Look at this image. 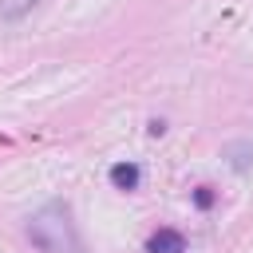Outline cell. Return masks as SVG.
I'll return each instance as SVG.
<instances>
[{
  "mask_svg": "<svg viewBox=\"0 0 253 253\" xmlns=\"http://www.w3.org/2000/svg\"><path fill=\"white\" fill-rule=\"evenodd\" d=\"M28 237H32V245H36L40 253H83L79 233H75L71 213H67L63 202L40 206V210L32 213V221H28Z\"/></svg>",
  "mask_w": 253,
  "mask_h": 253,
  "instance_id": "6da1fadb",
  "label": "cell"
},
{
  "mask_svg": "<svg viewBox=\"0 0 253 253\" xmlns=\"http://www.w3.org/2000/svg\"><path fill=\"white\" fill-rule=\"evenodd\" d=\"M146 249L150 253H186V237L178 229H158V233H150Z\"/></svg>",
  "mask_w": 253,
  "mask_h": 253,
  "instance_id": "7a4b0ae2",
  "label": "cell"
},
{
  "mask_svg": "<svg viewBox=\"0 0 253 253\" xmlns=\"http://www.w3.org/2000/svg\"><path fill=\"white\" fill-rule=\"evenodd\" d=\"M138 178H142V170H138L134 162H119V166H111V182H115V190H134Z\"/></svg>",
  "mask_w": 253,
  "mask_h": 253,
  "instance_id": "3957f363",
  "label": "cell"
},
{
  "mask_svg": "<svg viewBox=\"0 0 253 253\" xmlns=\"http://www.w3.org/2000/svg\"><path fill=\"white\" fill-rule=\"evenodd\" d=\"M225 158H229L233 170H249V166H253V142H249V138L229 142V146H225Z\"/></svg>",
  "mask_w": 253,
  "mask_h": 253,
  "instance_id": "277c9868",
  "label": "cell"
},
{
  "mask_svg": "<svg viewBox=\"0 0 253 253\" xmlns=\"http://www.w3.org/2000/svg\"><path fill=\"white\" fill-rule=\"evenodd\" d=\"M40 0H0V20H20L36 8Z\"/></svg>",
  "mask_w": 253,
  "mask_h": 253,
  "instance_id": "5b68a950",
  "label": "cell"
},
{
  "mask_svg": "<svg viewBox=\"0 0 253 253\" xmlns=\"http://www.w3.org/2000/svg\"><path fill=\"white\" fill-rule=\"evenodd\" d=\"M194 202H198L202 210H210V206H213V190H210V186H198V194H194Z\"/></svg>",
  "mask_w": 253,
  "mask_h": 253,
  "instance_id": "8992f818",
  "label": "cell"
}]
</instances>
